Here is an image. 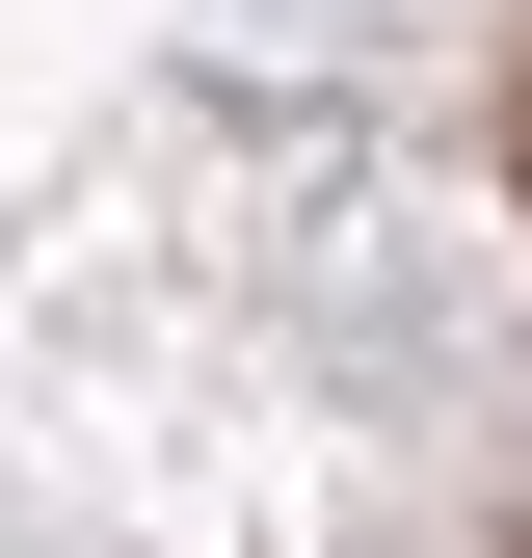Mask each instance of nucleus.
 <instances>
[{"label": "nucleus", "instance_id": "nucleus-1", "mask_svg": "<svg viewBox=\"0 0 532 558\" xmlns=\"http://www.w3.org/2000/svg\"><path fill=\"white\" fill-rule=\"evenodd\" d=\"M506 186H532V107H506Z\"/></svg>", "mask_w": 532, "mask_h": 558}]
</instances>
